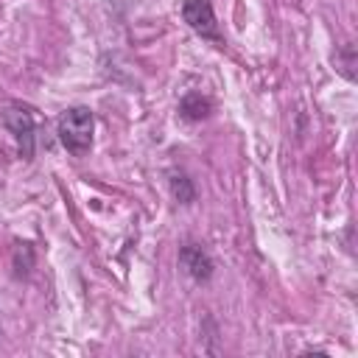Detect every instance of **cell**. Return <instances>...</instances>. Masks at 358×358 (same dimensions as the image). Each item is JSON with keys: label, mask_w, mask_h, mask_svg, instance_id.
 <instances>
[{"label": "cell", "mask_w": 358, "mask_h": 358, "mask_svg": "<svg viewBox=\"0 0 358 358\" xmlns=\"http://www.w3.org/2000/svg\"><path fill=\"white\" fill-rule=\"evenodd\" d=\"M56 134L59 143L73 154L84 157L92 148V134H95V115L90 106H70L59 115L56 120Z\"/></svg>", "instance_id": "6da1fadb"}, {"label": "cell", "mask_w": 358, "mask_h": 358, "mask_svg": "<svg viewBox=\"0 0 358 358\" xmlns=\"http://www.w3.org/2000/svg\"><path fill=\"white\" fill-rule=\"evenodd\" d=\"M3 126L8 129V134L14 137L20 157L22 159H34V145H36V120L31 115L28 106L22 103H11L3 112Z\"/></svg>", "instance_id": "7a4b0ae2"}, {"label": "cell", "mask_w": 358, "mask_h": 358, "mask_svg": "<svg viewBox=\"0 0 358 358\" xmlns=\"http://www.w3.org/2000/svg\"><path fill=\"white\" fill-rule=\"evenodd\" d=\"M182 20L199 36L213 39V42H224L221 34H218V20H215L213 0H182Z\"/></svg>", "instance_id": "3957f363"}, {"label": "cell", "mask_w": 358, "mask_h": 358, "mask_svg": "<svg viewBox=\"0 0 358 358\" xmlns=\"http://www.w3.org/2000/svg\"><path fill=\"white\" fill-rule=\"evenodd\" d=\"M179 266L196 282H207L213 277V271H215V263H213L210 252L201 243H193V241H187V243L179 246Z\"/></svg>", "instance_id": "277c9868"}, {"label": "cell", "mask_w": 358, "mask_h": 358, "mask_svg": "<svg viewBox=\"0 0 358 358\" xmlns=\"http://www.w3.org/2000/svg\"><path fill=\"white\" fill-rule=\"evenodd\" d=\"M168 187H171V196L179 204H193L196 201V185L185 171H171L168 173Z\"/></svg>", "instance_id": "5b68a950"}, {"label": "cell", "mask_w": 358, "mask_h": 358, "mask_svg": "<svg viewBox=\"0 0 358 358\" xmlns=\"http://www.w3.org/2000/svg\"><path fill=\"white\" fill-rule=\"evenodd\" d=\"M210 109H213V103L201 92H187L182 98V103H179V115L185 120H204L210 115Z\"/></svg>", "instance_id": "8992f818"}, {"label": "cell", "mask_w": 358, "mask_h": 358, "mask_svg": "<svg viewBox=\"0 0 358 358\" xmlns=\"http://www.w3.org/2000/svg\"><path fill=\"white\" fill-rule=\"evenodd\" d=\"M112 3H126V0H112Z\"/></svg>", "instance_id": "52a82bcc"}]
</instances>
